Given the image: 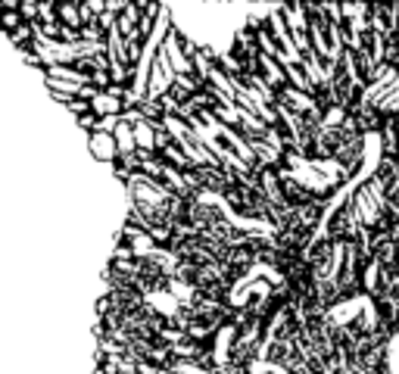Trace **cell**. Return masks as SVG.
<instances>
[{
  "instance_id": "cell-2",
  "label": "cell",
  "mask_w": 399,
  "mask_h": 374,
  "mask_svg": "<svg viewBox=\"0 0 399 374\" xmlns=\"http://www.w3.org/2000/svg\"><path fill=\"white\" fill-rule=\"evenodd\" d=\"M56 22L63 28H69V32H84V22H82V10H78V4H69V0H63V4H56Z\"/></svg>"
},
{
  "instance_id": "cell-1",
  "label": "cell",
  "mask_w": 399,
  "mask_h": 374,
  "mask_svg": "<svg viewBox=\"0 0 399 374\" xmlns=\"http://www.w3.org/2000/svg\"><path fill=\"white\" fill-rule=\"evenodd\" d=\"M88 147H91V156L97 162L113 165L115 160H119V147H115L113 131H94L91 138H88Z\"/></svg>"
},
{
  "instance_id": "cell-3",
  "label": "cell",
  "mask_w": 399,
  "mask_h": 374,
  "mask_svg": "<svg viewBox=\"0 0 399 374\" xmlns=\"http://www.w3.org/2000/svg\"><path fill=\"white\" fill-rule=\"evenodd\" d=\"M38 22H56V4H41V19Z\"/></svg>"
},
{
  "instance_id": "cell-4",
  "label": "cell",
  "mask_w": 399,
  "mask_h": 374,
  "mask_svg": "<svg viewBox=\"0 0 399 374\" xmlns=\"http://www.w3.org/2000/svg\"><path fill=\"white\" fill-rule=\"evenodd\" d=\"M262 374H284V371H278V368H268V365H262Z\"/></svg>"
}]
</instances>
